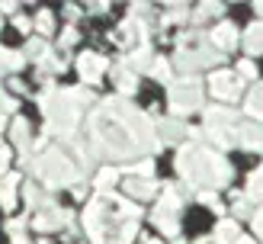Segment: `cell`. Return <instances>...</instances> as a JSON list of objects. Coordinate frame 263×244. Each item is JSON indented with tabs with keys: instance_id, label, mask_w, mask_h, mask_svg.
I'll list each match as a JSON object with an SVG mask.
<instances>
[{
	"instance_id": "cell-41",
	"label": "cell",
	"mask_w": 263,
	"mask_h": 244,
	"mask_svg": "<svg viewBox=\"0 0 263 244\" xmlns=\"http://www.w3.org/2000/svg\"><path fill=\"white\" fill-rule=\"evenodd\" d=\"M238 244H257L254 238H238Z\"/></svg>"
},
{
	"instance_id": "cell-16",
	"label": "cell",
	"mask_w": 263,
	"mask_h": 244,
	"mask_svg": "<svg viewBox=\"0 0 263 244\" xmlns=\"http://www.w3.org/2000/svg\"><path fill=\"white\" fill-rule=\"evenodd\" d=\"M16 186H20V174H7L0 180V205H4V212H10L16 205Z\"/></svg>"
},
{
	"instance_id": "cell-5",
	"label": "cell",
	"mask_w": 263,
	"mask_h": 244,
	"mask_svg": "<svg viewBox=\"0 0 263 244\" xmlns=\"http://www.w3.org/2000/svg\"><path fill=\"white\" fill-rule=\"evenodd\" d=\"M32 174L42 180L48 190L74 186L77 180H81V171H77V164H74L61 148H45V151L32 161Z\"/></svg>"
},
{
	"instance_id": "cell-34",
	"label": "cell",
	"mask_w": 263,
	"mask_h": 244,
	"mask_svg": "<svg viewBox=\"0 0 263 244\" xmlns=\"http://www.w3.org/2000/svg\"><path fill=\"white\" fill-rule=\"evenodd\" d=\"M199 202H202V205H209L212 212H221V202L215 199V193H199Z\"/></svg>"
},
{
	"instance_id": "cell-28",
	"label": "cell",
	"mask_w": 263,
	"mask_h": 244,
	"mask_svg": "<svg viewBox=\"0 0 263 244\" xmlns=\"http://www.w3.org/2000/svg\"><path fill=\"white\" fill-rule=\"evenodd\" d=\"M48 55V45L42 42V39H29V45H26V58H39L42 61Z\"/></svg>"
},
{
	"instance_id": "cell-33",
	"label": "cell",
	"mask_w": 263,
	"mask_h": 244,
	"mask_svg": "<svg viewBox=\"0 0 263 244\" xmlns=\"http://www.w3.org/2000/svg\"><path fill=\"white\" fill-rule=\"evenodd\" d=\"M254 74H257V68H254V61H251V58H244V61L238 64V77H241V81H244V77H247V81H251Z\"/></svg>"
},
{
	"instance_id": "cell-31",
	"label": "cell",
	"mask_w": 263,
	"mask_h": 244,
	"mask_svg": "<svg viewBox=\"0 0 263 244\" xmlns=\"http://www.w3.org/2000/svg\"><path fill=\"white\" fill-rule=\"evenodd\" d=\"M151 171H154L151 158H144V161H138L135 167H132V177H138V180H151Z\"/></svg>"
},
{
	"instance_id": "cell-3",
	"label": "cell",
	"mask_w": 263,
	"mask_h": 244,
	"mask_svg": "<svg viewBox=\"0 0 263 244\" xmlns=\"http://www.w3.org/2000/svg\"><path fill=\"white\" fill-rule=\"evenodd\" d=\"M93 103V93L87 87H68V90H51L45 87L42 97H39V106H42L45 119H48V132H55L61 138H71L77 119H81V109Z\"/></svg>"
},
{
	"instance_id": "cell-43",
	"label": "cell",
	"mask_w": 263,
	"mask_h": 244,
	"mask_svg": "<svg viewBox=\"0 0 263 244\" xmlns=\"http://www.w3.org/2000/svg\"><path fill=\"white\" fill-rule=\"evenodd\" d=\"M4 125H7V122H4V116H0V132H4Z\"/></svg>"
},
{
	"instance_id": "cell-2",
	"label": "cell",
	"mask_w": 263,
	"mask_h": 244,
	"mask_svg": "<svg viewBox=\"0 0 263 244\" xmlns=\"http://www.w3.org/2000/svg\"><path fill=\"white\" fill-rule=\"evenodd\" d=\"M141 209L132 199H122L116 193H103L84 212L87 235L93 238V244H132L138 231Z\"/></svg>"
},
{
	"instance_id": "cell-12",
	"label": "cell",
	"mask_w": 263,
	"mask_h": 244,
	"mask_svg": "<svg viewBox=\"0 0 263 244\" xmlns=\"http://www.w3.org/2000/svg\"><path fill=\"white\" fill-rule=\"evenodd\" d=\"M61 222H71V215L68 212H61L58 205H45L42 212H35V218H32V228L35 231H55V228H61Z\"/></svg>"
},
{
	"instance_id": "cell-22",
	"label": "cell",
	"mask_w": 263,
	"mask_h": 244,
	"mask_svg": "<svg viewBox=\"0 0 263 244\" xmlns=\"http://www.w3.org/2000/svg\"><path fill=\"white\" fill-rule=\"evenodd\" d=\"M251 202H263V167H257V171L251 174V180H247V193H244Z\"/></svg>"
},
{
	"instance_id": "cell-25",
	"label": "cell",
	"mask_w": 263,
	"mask_h": 244,
	"mask_svg": "<svg viewBox=\"0 0 263 244\" xmlns=\"http://www.w3.org/2000/svg\"><path fill=\"white\" fill-rule=\"evenodd\" d=\"M10 135H13V141H16L20 148H26V145H29V122L16 119V122H13V128H10Z\"/></svg>"
},
{
	"instance_id": "cell-40",
	"label": "cell",
	"mask_w": 263,
	"mask_h": 244,
	"mask_svg": "<svg viewBox=\"0 0 263 244\" xmlns=\"http://www.w3.org/2000/svg\"><path fill=\"white\" fill-rule=\"evenodd\" d=\"M254 228H257V235H260V238H263V212H260V215H257V218H254Z\"/></svg>"
},
{
	"instance_id": "cell-39",
	"label": "cell",
	"mask_w": 263,
	"mask_h": 244,
	"mask_svg": "<svg viewBox=\"0 0 263 244\" xmlns=\"http://www.w3.org/2000/svg\"><path fill=\"white\" fill-rule=\"evenodd\" d=\"M77 42V29H64L61 32V45H74Z\"/></svg>"
},
{
	"instance_id": "cell-19",
	"label": "cell",
	"mask_w": 263,
	"mask_h": 244,
	"mask_svg": "<svg viewBox=\"0 0 263 244\" xmlns=\"http://www.w3.org/2000/svg\"><path fill=\"white\" fill-rule=\"evenodd\" d=\"M238 238H241L238 222H231V218H221V222L215 225V241H218V244H238Z\"/></svg>"
},
{
	"instance_id": "cell-13",
	"label": "cell",
	"mask_w": 263,
	"mask_h": 244,
	"mask_svg": "<svg viewBox=\"0 0 263 244\" xmlns=\"http://www.w3.org/2000/svg\"><path fill=\"white\" fill-rule=\"evenodd\" d=\"M238 145L244 151H263V125L260 122H241L238 125Z\"/></svg>"
},
{
	"instance_id": "cell-14",
	"label": "cell",
	"mask_w": 263,
	"mask_h": 244,
	"mask_svg": "<svg viewBox=\"0 0 263 244\" xmlns=\"http://www.w3.org/2000/svg\"><path fill=\"white\" fill-rule=\"evenodd\" d=\"M112 81H116V87H119L125 97L135 93V87H138V77H135V71H128V61H122V64L112 68Z\"/></svg>"
},
{
	"instance_id": "cell-45",
	"label": "cell",
	"mask_w": 263,
	"mask_h": 244,
	"mask_svg": "<svg viewBox=\"0 0 263 244\" xmlns=\"http://www.w3.org/2000/svg\"><path fill=\"white\" fill-rule=\"evenodd\" d=\"M196 244H209V241H205V238H202V241H196Z\"/></svg>"
},
{
	"instance_id": "cell-11",
	"label": "cell",
	"mask_w": 263,
	"mask_h": 244,
	"mask_svg": "<svg viewBox=\"0 0 263 244\" xmlns=\"http://www.w3.org/2000/svg\"><path fill=\"white\" fill-rule=\"evenodd\" d=\"M106 68H109L106 58H103V55H93V51H84V55L77 58V74H81L84 84H97Z\"/></svg>"
},
{
	"instance_id": "cell-44",
	"label": "cell",
	"mask_w": 263,
	"mask_h": 244,
	"mask_svg": "<svg viewBox=\"0 0 263 244\" xmlns=\"http://www.w3.org/2000/svg\"><path fill=\"white\" fill-rule=\"evenodd\" d=\"M144 244H161V241H144Z\"/></svg>"
},
{
	"instance_id": "cell-42",
	"label": "cell",
	"mask_w": 263,
	"mask_h": 244,
	"mask_svg": "<svg viewBox=\"0 0 263 244\" xmlns=\"http://www.w3.org/2000/svg\"><path fill=\"white\" fill-rule=\"evenodd\" d=\"M13 244H29V241H26V238H13Z\"/></svg>"
},
{
	"instance_id": "cell-20",
	"label": "cell",
	"mask_w": 263,
	"mask_h": 244,
	"mask_svg": "<svg viewBox=\"0 0 263 244\" xmlns=\"http://www.w3.org/2000/svg\"><path fill=\"white\" fill-rule=\"evenodd\" d=\"M244 48L251 51V55H260V51H263V23H251V26H247Z\"/></svg>"
},
{
	"instance_id": "cell-29",
	"label": "cell",
	"mask_w": 263,
	"mask_h": 244,
	"mask_svg": "<svg viewBox=\"0 0 263 244\" xmlns=\"http://www.w3.org/2000/svg\"><path fill=\"white\" fill-rule=\"evenodd\" d=\"M23 196H26V205H29V209H39V205H42V193H39L35 183H26L23 186Z\"/></svg>"
},
{
	"instance_id": "cell-24",
	"label": "cell",
	"mask_w": 263,
	"mask_h": 244,
	"mask_svg": "<svg viewBox=\"0 0 263 244\" xmlns=\"http://www.w3.org/2000/svg\"><path fill=\"white\" fill-rule=\"evenodd\" d=\"M116 183H119V171H112V167H103V171L97 174V180H93V186L100 193H109Z\"/></svg>"
},
{
	"instance_id": "cell-8",
	"label": "cell",
	"mask_w": 263,
	"mask_h": 244,
	"mask_svg": "<svg viewBox=\"0 0 263 244\" xmlns=\"http://www.w3.org/2000/svg\"><path fill=\"white\" fill-rule=\"evenodd\" d=\"M180 212H183L180 193H177L174 186H167L164 196L157 199V209H154V222H157V228H161L164 235L177 238V235H180Z\"/></svg>"
},
{
	"instance_id": "cell-36",
	"label": "cell",
	"mask_w": 263,
	"mask_h": 244,
	"mask_svg": "<svg viewBox=\"0 0 263 244\" xmlns=\"http://www.w3.org/2000/svg\"><path fill=\"white\" fill-rule=\"evenodd\" d=\"M177 16H186V7H170V13L164 16V23H180Z\"/></svg>"
},
{
	"instance_id": "cell-4",
	"label": "cell",
	"mask_w": 263,
	"mask_h": 244,
	"mask_svg": "<svg viewBox=\"0 0 263 244\" xmlns=\"http://www.w3.org/2000/svg\"><path fill=\"white\" fill-rule=\"evenodd\" d=\"M177 171L190 186H199V190L225 186L228 177H231L228 161L221 158L218 151H209L202 145H183L180 154H177Z\"/></svg>"
},
{
	"instance_id": "cell-23",
	"label": "cell",
	"mask_w": 263,
	"mask_h": 244,
	"mask_svg": "<svg viewBox=\"0 0 263 244\" xmlns=\"http://www.w3.org/2000/svg\"><path fill=\"white\" fill-rule=\"evenodd\" d=\"M247 112L263 122V84H254V90L247 93Z\"/></svg>"
},
{
	"instance_id": "cell-27",
	"label": "cell",
	"mask_w": 263,
	"mask_h": 244,
	"mask_svg": "<svg viewBox=\"0 0 263 244\" xmlns=\"http://www.w3.org/2000/svg\"><path fill=\"white\" fill-rule=\"evenodd\" d=\"M151 77H157V81H170V61L167 58H154L151 68H148Z\"/></svg>"
},
{
	"instance_id": "cell-6",
	"label": "cell",
	"mask_w": 263,
	"mask_h": 244,
	"mask_svg": "<svg viewBox=\"0 0 263 244\" xmlns=\"http://www.w3.org/2000/svg\"><path fill=\"white\" fill-rule=\"evenodd\" d=\"M238 125H241V119H238L231 109L212 106V109L205 112V135H209V141H212V145H218V148L238 145Z\"/></svg>"
},
{
	"instance_id": "cell-15",
	"label": "cell",
	"mask_w": 263,
	"mask_h": 244,
	"mask_svg": "<svg viewBox=\"0 0 263 244\" xmlns=\"http://www.w3.org/2000/svg\"><path fill=\"white\" fill-rule=\"evenodd\" d=\"M157 128H161V141H183V135L193 132V128L186 122H180V119H161Z\"/></svg>"
},
{
	"instance_id": "cell-35",
	"label": "cell",
	"mask_w": 263,
	"mask_h": 244,
	"mask_svg": "<svg viewBox=\"0 0 263 244\" xmlns=\"http://www.w3.org/2000/svg\"><path fill=\"white\" fill-rule=\"evenodd\" d=\"M212 13H221V7L218 4H202L196 10V23H202V16H212Z\"/></svg>"
},
{
	"instance_id": "cell-26",
	"label": "cell",
	"mask_w": 263,
	"mask_h": 244,
	"mask_svg": "<svg viewBox=\"0 0 263 244\" xmlns=\"http://www.w3.org/2000/svg\"><path fill=\"white\" fill-rule=\"evenodd\" d=\"M61 71H64V61H61V58H55L51 51H48L42 61H39V74H61Z\"/></svg>"
},
{
	"instance_id": "cell-38",
	"label": "cell",
	"mask_w": 263,
	"mask_h": 244,
	"mask_svg": "<svg viewBox=\"0 0 263 244\" xmlns=\"http://www.w3.org/2000/svg\"><path fill=\"white\" fill-rule=\"evenodd\" d=\"M13 26H16L20 32H29V29H32V20H26V16H16V20H13Z\"/></svg>"
},
{
	"instance_id": "cell-10",
	"label": "cell",
	"mask_w": 263,
	"mask_h": 244,
	"mask_svg": "<svg viewBox=\"0 0 263 244\" xmlns=\"http://www.w3.org/2000/svg\"><path fill=\"white\" fill-rule=\"evenodd\" d=\"M112 42H119L122 48H144V45H148V29H144L141 20L128 16V20L122 23V29L112 32Z\"/></svg>"
},
{
	"instance_id": "cell-21",
	"label": "cell",
	"mask_w": 263,
	"mask_h": 244,
	"mask_svg": "<svg viewBox=\"0 0 263 244\" xmlns=\"http://www.w3.org/2000/svg\"><path fill=\"white\" fill-rule=\"evenodd\" d=\"M26 64V55H20V51H13L7 45H0V71H20Z\"/></svg>"
},
{
	"instance_id": "cell-7",
	"label": "cell",
	"mask_w": 263,
	"mask_h": 244,
	"mask_svg": "<svg viewBox=\"0 0 263 244\" xmlns=\"http://www.w3.org/2000/svg\"><path fill=\"white\" fill-rule=\"evenodd\" d=\"M202 106V84L196 77H183V81L170 84V109L177 116H190Z\"/></svg>"
},
{
	"instance_id": "cell-1",
	"label": "cell",
	"mask_w": 263,
	"mask_h": 244,
	"mask_svg": "<svg viewBox=\"0 0 263 244\" xmlns=\"http://www.w3.org/2000/svg\"><path fill=\"white\" fill-rule=\"evenodd\" d=\"M90 141L106 158H132L135 151L154 148V125L125 97H112L90 116Z\"/></svg>"
},
{
	"instance_id": "cell-9",
	"label": "cell",
	"mask_w": 263,
	"mask_h": 244,
	"mask_svg": "<svg viewBox=\"0 0 263 244\" xmlns=\"http://www.w3.org/2000/svg\"><path fill=\"white\" fill-rule=\"evenodd\" d=\"M241 77L234 74V71H212L209 74V90H212V97H218V100H225V103H231V100H238L241 97Z\"/></svg>"
},
{
	"instance_id": "cell-18",
	"label": "cell",
	"mask_w": 263,
	"mask_h": 244,
	"mask_svg": "<svg viewBox=\"0 0 263 244\" xmlns=\"http://www.w3.org/2000/svg\"><path fill=\"white\" fill-rule=\"evenodd\" d=\"M125 190H128L132 199H151L154 193H157V183H154V180H138V177H132L128 183H125Z\"/></svg>"
},
{
	"instance_id": "cell-32",
	"label": "cell",
	"mask_w": 263,
	"mask_h": 244,
	"mask_svg": "<svg viewBox=\"0 0 263 244\" xmlns=\"http://www.w3.org/2000/svg\"><path fill=\"white\" fill-rule=\"evenodd\" d=\"M13 109H16V100L7 97V90L0 87V116H7V112H13Z\"/></svg>"
},
{
	"instance_id": "cell-30",
	"label": "cell",
	"mask_w": 263,
	"mask_h": 244,
	"mask_svg": "<svg viewBox=\"0 0 263 244\" xmlns=\"http://www.w3.org/2000/svg\"><path fill=\"white\" fill-rule=\"evenodd\" d=\"M35 29H39V32H45V35L55 29V20H51V13H48V10H39V16H35Z\"/></svg>"
},
{
	"instance_id": "cell-17",
	"label": "cell",
	"mask_w": 263,
	"mask_h": 244,
	"mask_svg": "<svg viewBox=\"0 0 263 244\" xmlns=\"http://www.w3.org/2000/svg\"><path fill=\"white\" fill-rule=\"evenodd\" d=\"M234 42H238V29H234L231 23H218L215 29H212V45H218L221 51L234 48Z\"/></svg>"
},
{
	"instance_id": "cell-37",
	"label": "cell",
	"mask_w": 263,
	"mask_h": 244,
	"mask_svg": "<svg viewBox=\"0 0 263 244\" xmlns=\"http://www.w3.org/2000/svg\"><path fill=\"white\" fill-rule=\"evenodd\" d=\"M7 167H10V148L0 145V174H4V177H7Z\"/></svg>"
}]
</instances>
